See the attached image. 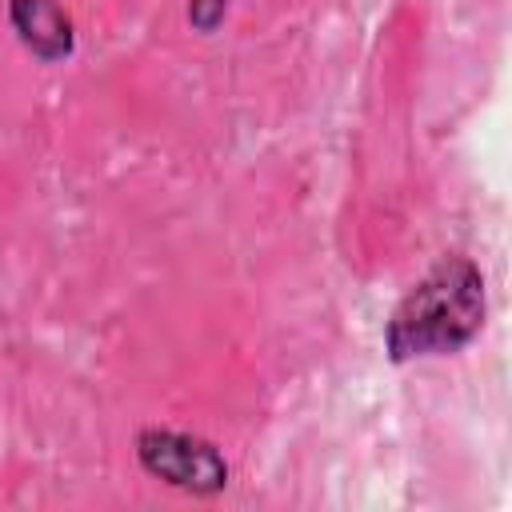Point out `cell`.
<instances>
[{
	"mask_svg": "<svg viewBox=\"0 0 512 512\" xmlns=\"http://www.w3.org/2000/svg\"><path fill=\"white\" fill-rule=\"evenodd\" d=\"M136 460L140 468L188 496H220L228 488V460L224 452L192 432H176V428H140L136 432Z\"/></svg>",
	"mask_w": 512,
	"mask_h": 512,
	"instance_id": "2",
	"label": "cell"
},
{
	"mask_svg": "<svg viewBox=\"0 0 512 512\" xmlns=\"http://www.w3.org/2000/svg\"><path fill=\"white\" fill-rule=\"evenodd\" d=\"M484 276L468 256H444L416 280L384 324V348L396 364L448 356L472 344L484 328Z\"/></svg>",
	"mask_w": 512,
	"mask_h": 512,
	"instance_id": "1",
	"label": "cell"
},
{
	"mask_svg": "<svg viewBox=\"0 0 512 512\" xmlns=\"http://www.w3.org/2000/svg\"><path fill=\"white\" fill-rule=\"evenodd\" d=\"M228 16V0H188V24L196 32H216Z\"/></svg>",
	"mask_w": 512,
	"mask_h": 512,
	"instance_id": "4",
	"label": "cell"
},
{
	"mask_svg": "<svg viewBox=\"0 0 512 512\" xmlns=\"http://www.w3.org/2000/svg\"><path fill=\"white\" fill-rule=\"evenodd\" d=\"M8 24L40 64H60L76 52V24L60 0H8Z\"/></svg>",
	"mask_w": 512,
	"mask_h": 512,
	"instance_id": "3",
	"label": "cell"
}]
</instances>
